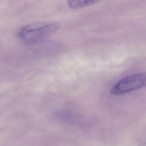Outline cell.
Segmentation results:
<instances>
[{
	"label": "cell",
	"instance_id": "obj_1",
	"mask_svg": "<svg viewBox=\"0 0 146 146\" xmlns=\"http://www.w3.org/2000/svg\"><path fill=\"white\" fill-rule=\"evenodd\" d=\"M60 27V24L56 22L31 23L23 26L18 36L24 43L34 44L50 36Z\"/></svg>",
	"mask_w": 146,
	"mask_h": 146
},
{
	"label": "cell",
	"instance_id": "obj_2",
	"mask_svg": "<svg viewBox=\"0 0 146 146\" xmlns=\"http://www.w3.org/2000/svg\"><path fill=\"white\" fill-rule=\"evenodd\" d=\"M146 86V72L138 73L125 77L111 89V95H120Z\"/></svg>",
	"mask_w": 146,
	"mask_h": 146
},
{
	"label": "cell",
	"instance_id": "obj_3",
	"mask_svg": "<svg viewBox=\"0 0 146 146\" xmlns=\"http://www.w3.org/2000/svg\"><path fill=\"white\" fill-rule=\"evenodd\" d=\"M101 0H68V4L70 8L74 9L88 7L97 3Z\"/></svg>",
	"mask_w": 146,
	"mask_h": 146
},
{
	"label": "cell",
	"instance_id": "obj_4",
	"mask_svg": "<svg viewBox=\"0 0 146 146\" xmlns=\"http://www.w3.org/2000/svg\"><path fill=\"white\" fill-rule=\"evenodd\" d=\"M146 146V142H145V144H144V146Z\"/></svg>",
	"mask_w": 146,
	"mask_h": 146
}]
</instances>
